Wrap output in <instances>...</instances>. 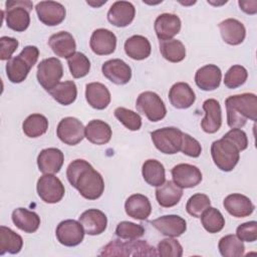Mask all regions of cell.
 Here are the masks:
<instances>
[{
  "instance_id": "obj_43",
  "label": "cell",
  "mask_w": 257,
  "mask_h": 257,
  "mask_svg": "<svg viewBox=\"0 0 257 257\" xmlns=\"http://www.w3.org/2000/svg\"><path fill=\"white\" fill-rule=\"evenodd\" d=\"M247 77H248L247 69L242 65L236 64L231 66L226 72L224 77V84L228 88L234 89L244 84L245 81L247 80Z\"/></svg>"
},
{
  "instance_id": "obj_42",
  "label": "cell",
  "mask_w": 257,
  "mask_h": 257,
  "mask_svg": "<svg viewBox=\"0 0 257 257\" xmlns=\"http://www.w3.org/2000/svg\"><path fill=\"white\" fill-rule=\"evenodd\" d=\"M114 116L130 131H139L142 126V117L139 113L125 107H116L113 111Z\"/></svg>"
},
{
  "instance_id": "obj_22",
  "label": "cell",
  "mask_w": 257,
  "mask_h": 257,
  "mask_svg": "<svg viewBox=\"0 0 257 257\" xmlns=\"http://www.w3.org/2000/svg\"><path fill=\"white\" fill-rule=\"evenodd\" d=\"M223 206L230 215L236 218L247 217L255 209L254 204L247 196L238 193L228 195L223 201Z\"/></svg>"
},
{
  "instance_id": "obj_35",
  "label": "cell",
  "mask_w": 257,
  "mask_h": 257,
  "mask_svg": "<svg viewBox=\"0 0 257 257\" xmlns=\"http://www.w3.org/2000/svg\"><path fill=\"white\" fill-rule=\"evenodd\" d=\"M23 246L22 237L8 227H0V255L17 254Z\"/></svg>"
},
{
  "instance_id": "obj_23",
  "label": "cell",
  "mask_w": 257,
  "mask_h": 257,
  "mask_svg": "<svg viewBox=\"0 0 257 257\" xmlns=\"http://www.w3.org/2000/svg\"><path fill=\"white\" fill-rule=\"evenodd\" d=\"M84 232L88 235L95 236L103 233L107 226V218L105 214L97 209H88L79 216Z\"/></svg>"
},
{
  "instance_id": "obj_9",
  "label": "cell",
  "mask_w": 257,
  "mask_h": 257,
  "mask_svg": "<svg viewBox=\"0 0 257 257\" xmlns=\"http://www.w3.org/2000/svg\"><path fill=\"white\" fill-rule=\"evenodd\" d=\"M63 75L61 61L56 57L45 58L37 65L36 77L39 84L47 91L59 83Z\"/></svg>"
},
{
  "instance_id": "obj_38",
  "label": "cell",
  "mask_w": 257,
  "mask_h": 257,
  "mask_svg": "<svg viewBox=\"0 0 257 257\" xmlns=\"http://www.w3.org/2000/svg\"><path fill=\"white\" fill-rule=\"evenodd\" d=\"M160 52L170 62H180L186 57L185 45L177 39L160 41Z\"/></svg>"
},
{
  "instance_id": "obj_14",
  "label": "cell",
  "mask_w": 257,
  "mask_h": 257,
  "mask_svg": "<svg viewBox=\"0 0 257 257\" xmlns=\"http://www.w3.org/2000/svg\"><path fill=\"white\" fill-rule=\"evenodd\" d=\"M173 181L182 189L194 188L202 181V173L198 167L190 164L176 165L172 171Z\"/></svg>"
},
{
  "instance_id": "obj_40",
  "label": "cell",
  "mask_w": 257,
  "mask_h": 257,
  "mask_svg": "<svg viewBox=\"0 0 257 257\" xmlns=\"http://www.w3.org/2000/svg\"><path fill=\"white\" fill-rule=\"evenodd\" d=\"M200 218L204 229L212 234L220 232L225 226V219L222 213L214 207L206 209Z\"/></svg>"
},
{
  "instance_id": "obj_45",
  "label": "cell",
  "mask_w": 257,
  "mask_h": 257,
  "mask_svg": "<svg viewBox=\"0 0 257 257\" xmlns=\"http://www.w3.org/2000/svg\"><path fill=\"white\" fill-rule=\"evenodd\" d=\"M145 234V229L142 225L128 221H122L115 228V235L120 239L135 240L141 238Z\"/></svg>"
},
{
  "instance_id": "obj_48",
  "label": "cell",
  "mask_w": 257,
  "mask_h": 257,
  "mask_svg": "<svg viewBox=\"0 0 257 257\" xmlns=\"http://www.w3.org/2000/svg\"><path fill=\"white\" fill-rule=\"evenodd\" d=\"M183 154L192 157V158H198L201 153H202V147L200 143L191 137L188 134L183 133V138H182V145H181V150Z\"/></svg>"
},
{
  "instance_id": "obj_18",
  "label": "cell",
  "mask_w": 257,
  "mask_h": 257,
  "mask_svg": "<svg viewBox=\"0 0 257 257\" xmlns=\"http://www.w3.org/2000/svg\"><path fill=\"white\" fill-rule=\"evenodd\" d=\"M153 227L168 237H179L187 230L184 218L178 215H165L151 221Z\"/></svg>"
},
{
  "instance_id": "obj_49",
  "label": "cell",
  "mask_w": 257,
  "mask_h": 257,
  "mask_svg": "<svg viewBox=\"0 0 257 257\" xmlns=\"http://www.w3.org/2000/svg\"><path fill=\"white\" fill-rule=\"evenodd\" d=\"M223 138H225V139L229 140L230 142H232L238 148V150L240 152L246 150L247 147H248L247 135L241 128H237V127L231 128L228 133H226L223 136Z\"/></svg>"
},
{
  "instance_id": "obj_47",
  "label": "cell",
  "mask_w": 257,
  "mask_h": 257,
  "mask_svg": "<svg viewBox=\"0 0 257 257\" xmlns=\"http://www.w3.org/2000/svg\"><path fill=\"white\" fill-rule=\"evenodd\" d=\"M236 236L243 242H254L257 239V222L250 221L239 225L236 229Z\"/></svg>"
},
{
  "instance_id": "obj_19",
  "label": "cell",
  "mask_w": 257,
  "mask_h": 257,
  "mask_svg": "<svg viewBox=\"0 0 257 257\" xmlns=\"http://www.w3.org/2000/svg\"><path fill=\"white\" fill-rule=\"evenodd\" d=\"M136 15L135 6L128 1H115L107 12V20L116 27L130 25Z\"/></svg>"
},
{
  "instance_id": "obj_50",
  "label": "cell",
  "mask_w": 257,
  "mask_h": 257,
  "mask_svg": "<svg viewBox=\"0 0 257 257\" xmlns=\"http://www.w3.org/2000/svg\"><path fill=\"white\" fill-rule=\"evenodd\" d=\"M18 40L13 37L2 36L0 38V59L9 60L11 55L18 47Z\"/></svg>"
},
{
  "instance_id": "obj_3",
  "label": "cell",
  "mask_w": 257,
  "mask_h": 257,
  "mask_svg": "<svg viewBox=\"0 0 257 257\" xmlns=\"http://www.w3.org/2000/svg\"><path fill=\"white\" fill-rule=\"evenodd\" d=\"M39 50L36 46L27 45L15 57L6 63V75L12 83H20L26 79L29 71L37 62Z\"/></svg>"
},
{
  "instance_id": "obj_30",
  "label": "cell",
  "mask_w": 257,
  "mask_h": 257,
  "mask_svg": "<svg viewBox=\"0 0 257 257\" xmlns=\"http://www.w3.org/2000/svg\"><path fill=\"white\" fill-rule=\"evenodd\" d=\"M183 196V189L174 183V181H167L163 185L157 187L156 199L158 204L164 208H171L176 206Z\"/></svg>"
},
{
  "instance_id": "obj_17",
  "label": "cell",
  "mask_w": 257,
  "mask_h": 257,
  "mask_svg": "<svg viewBox=\"0 0 257 257\" xmlns=\"http://www.w3.org/2000/svg\"><path fill=\"white\" fill-rule=\"evenodd\" d=\"M181 19L173 13H163L155 20V32L160 41L173 39L181 30Z\"/></svg>"
},
{
  "instance_id": "obj_26",
  "label": "cell",
  "mask_w": 257,
  "mask_h": 257,
  "mask_svg": "<svg viewBox=\"0 0 257 257\" xmlns=\"http://www.w3.org/2000/svg\"><path fill=\"white\" fill-rule=\"evenodd\" d=\"M169 99L174 107L185 109L193 105L196 100V95L187 82H177L170 88Z\"/></svg>"
},
{
  "instance_id": "obj_15",
  "label": "cell",
  "mask_w": 257,
  "mask_h": 257,
  "mask_svg": "<svg viewBox=\"0 0 257 257\" xmlns=\"http://www.w3.org/2000/svg\"><path fill=\"white\" fill-rule=\"evenodd\" d=\"M104 77L117 85L126 84L132 78V68L123 60L114 58L105 61L101 66Z\"/></svg>"
},
{
  "instance_id": "obj_44",
  "label": "cell",
  "mask_w": 257,
  "mask_h": 257,
  "mask_svg": "<svg viewBox=\"0 0 257 257\" xmlns=\"http://www.w3.org/2000/svg\"><path fill=\"white\" fill-rule=\"evenodd\" d=\"M210 205L211 201L207 195L197 193L189 198L186 204V210L191 216L195 218H200L203 212L208 209Z\"/></svg>"
},
{
  "instance_id": "obj_10",
  "label": "cell",
  "mask_w": 257,
  "mask_h": 257,
  "mask_svg": "<svg viewBox=\"0 0 257 257\" xmlns=\"http://www.w3.org/2000/svg\"><path fill=\"white\" fill-rule=\"evenodd\" d=\"M39 198L47 204H55L61 201L65 189L62 182L53 174H44L41 176L36 185Z\"/></svg>"
},
{
  "instance_id": "obj_4",
  "label": "cell",
  "mask_w": 257,
  "mask_h": 257,
  "mask_svg": "<svg viewBox=\"0 0 257 257\" xmlns=\"http://www.w3.org/2000/svg\"><path fill=\"white\" fill-rule=\"evenodd\" d=\"M100 256H158L156 249L144 240H128L122 242L111 240L100 251Z\"/></svg>"
},
{
  "instance_id": "obj_29",
  "label": "cell",
  "mask_w": 257,
  "mask_h": 257,
  "mask_svg": "<svg viewBox=\"0 0 257 257\" xmlns=\"http://www.w3.org/2000/svg\"><path fill=\"white\" fill-rule=\"evenodd\" d=\"M85 98L88 104L95 109H104L110 102V92L100 82H90L85 86Z\"/></svg>"
},
{
  "instance_id": "obj_1",
  "label": "cell",
  "mask_w": 257,
  "mask_h": 257,
  "mask_svg": "<svg viewBox=\"0 0 257 257\" xmlns=\"http://www.w3.org/2000/svg\"><path fill=\"white\" fill-rule=\"evenodd\" d=\"M66 177L72 187L87 200L98 199L104 191L102 176L82 159L72 161L66 170Z\"/></svg>"
},
{
  "instance_id": "obj_34",
  "label": "cell",
  "mask_w": 257,
  "mask_h": 257,
  "mask_svg": "<svg viewBox=\"0 0 257 257\" xmlns=\"http://www.w3.org/2000/svg\"><path fill=\"white\" fill-rule=\"evenodd\" d=\"M142 174L144 180L151 186L159 187L166 182L165 168L163 164L157 160H147L143 164Z\"/></svg>"
},
{
  "instance_id": "obj_36",
  "label": "cell",
  "mask_w": 257,
  "mask_h": 257,
  "mask_svg": "<svg viewBox=\"0 0 257 257\" xmlns=\"http://www.w3.org/2000/svg\"><path fill=\"white\" fill-rule=\"evenodd\" d=\"M54 100L62 105H69L76 99L77 87L74 81L66 80L59 82L51 90L48 91Z\"/></svg>"
},
{
  "instance_id": "obj_25",
  "label": "cell",
  "mask_w": 257,
  "mask_h": 257,
  "mask_svg": "<svg viewBox=\"0 0 257 257\" xmlns=\"http://www.w3.org/2000/svg\"><path fill=\"white\" fill-rule=\"evenodd\" d=\"M48 45L56 56L69 58L76 48L73 36L67 31H59L52 34L48 39Z\"/></svg>"
},
{
  "instance_id": "obj_13",
  "label": "cell",
  "mask_w": 257,
  "mask_h": 257,
  "mask_svg": "<svg viewBox=\"0 0 257 257\" xmlns=\"http://www.w3.org/2000/svg\"><path fill=\"white\" fill-rule=\"evenodd\" d=\"M35 10L38 19L47 26H56L60 24L66 15L64 6L55 1H40L36 4Z\"/></svg>"
},
{
  "instance_id": "obj_2",
  "label": "cell",
  "mask_w": 257,
  "mask_h": 257,
  "mask_svg": "<svg viewBox=\"0 0 257 257\" xmlns=\"http://www.w3.org/2000/svg\"><path fill=\"white\" fill-rule=\"evenodd\" d=\"M227 110V123L230 127H243L247 120H256L257 96L254 93H241L230 95L225 100Z\"/></svg>"
},
{
  "instance_id": "obj_21",
  "label": "cell",
  "mask_w": 257,
  "mask_h": 257,
  "mask_svg": "<svg viewBox=\"0 0 257 257\" xmlns=\"http://www.w3.org/2000/svg\"><path fill=\"white\" fill-rule=\"evenodd\" d=\"M64 162L63 153L56 148L42 150L37 157V166L43 174H56L60 171Z\"/></svg>"
},
{
  "instance_id": "obj_46",
  "label": "cell",
  "mask_w": 257,
  "mask_h": 257,
  "mask_svg": "<svg viewBox=\"0 0 257 257\" xmlns=\"http://www.w3.org/2000/svg\"><path fill=\"white\" fill-rule=\"evenodd\" d=\"M158 255L163 257H181L183 255V247L180 242L173 238L162 240L158 244Z\"/></svg>"
},
{
  "instance_id": "obj_37",
  "label": "cell",
  "mask_w": 257,
  "mask_h": 257,
  "mask_svg": "<svg viewBox=\"0 0 257 257\" xmlns=\"http://www.w3.org/2000/svg\"><path fill=\"white\" fill-rule=\"evenodd\" d=\"M48 128V120L46 116L40 113H32L28 115L22 123L23 133L28 138H38L46 133Z\"/></svg>"
},
{
  "instance_id": "obj_41",
  "label": "cell",
  "mask_w": 257,
  "mask_h": 257,
  "mask_svg": "<svg viewBox=\"0 0 257 257\" xmlns=\"http://www.w3.org/2000/svg\"><path fill=\"white\" fill-rule=\"evenodd\" d=\"M67 64L70 70V74L74 78H81L88 74L90 70V61L82 52H74L69 58H67Z\"/></svg>"
},
{
  "instance_id": "obj_6",
  "label": "cell",
  "mask_w": 257,
  "mask_h": 257,
  "mask_svg": "<svg viewBox=\"0 0 257 257\" xmlns=\"http://www.w3.org/2000/svg\"><path fill=\"white\" fill-rule=\"evenodd\" d=\"M32 2L30 1H7L5 3V11H3L6 25L8 28L23 32L30 24L29 12L32 9Z\"/></svg>"
},
{
  "instance_id": "obj_31",
  "label": "cell",
  "mask_w": 257,
  "mask_h": 257,
  "mask_svg": "<svg viewBox=\"0 0 257 257\" xmlns=\"http://www.w3.org/2000/svg\"><path fill=\"white\" fill-rule=\"evenodd\" d=\"M85 138L94 145H105L111 139L110 125L100 119H92L85 126Z\"/></svg>"
},
{
  "instance_id": "obj_7",
  "label": "cell",
  "mask_w": 257,
  "mask_h": 257,
  "mask_svg": "<svg viewBox=\"0 0 257 257\" xmlns=\"http://www.w3.org/2000/svg\"><path fill=\"white\" fill-rule=\"evenodd\" d=\"M151 138L155 147L161 153L174 155L181 150L183 133L177 127L168 126L152 132Z\"/></svg>"
},
{
  "instance_id": "obj_5",
  "label": "cell",
  "mask_w": 257,
  "mask_h": 257,
  "mask_svg": "<svg viewBox=\"0 0 257 257\" xmlns=\"http://www.w3.org/2000/svg\"><path fill=\"white\" fill-rule=\"evenodd\" d=\"M211 156L218 169L231 172L239 162L240 151L232 142L222 138L212 143Z\"/></svg>"
},
{
  "instance_id": "obj_32",
  "label": "cell",
  "mask_w": 257,
  "mask_h": 257,
  "mask_svg": "<svg viewBox=\"0 0 257 257\" xmlns=\"http://www.w3.org/2000/svg\"><path fill=\"white\" fill-rule=\"evenodd\" d=\"M124 51L128 57L135 60H143L150 56L152 46L147 37L143 35H133L124 42Z\"/></svg>"
},
{
  "instance_id": "obj_33",
  "label": "cell",
  "mask_w": 257,
  "mask_h": 257,
  "mask_svg": "<svg viewBox=\"0 0 257 257\" xmlns=\"http://www.w3.org/2000/svg\"><path fill=\"white\" fill-rule=\"evenodd\" d=\"M14 225L25 233H34L40 226V217L33 211L25 208H17L12 212Z\"/></svg>"
},
{
  "instance_id": "obj_39",
  "label": "cell",
  "mask_w": 257,
  "mask_h": 257,
  "mask_svg": "<svg viewBox=\"0 0 257 257\" xmlns=\"http://www.w3.org/2000/svg\"><path fill=\"white\" fill-rule=\"evenodd\" d=\"M218 249L224 257H240L244 255L245 246L236 235L230 234L220 239Z\"/></svg>"
},
{
  "instance_id": "obj_24",
  "label": "cell",
  "mask_w": 257,
  "mask_h": 257,
  "mask_svg": "<svg viewBox=\"0 0 257 257\" xmlns=\"http://www.w3.org/2000/svg\"><path fill=\"white\" fill-rule=\"evenodd\" d=\"M222 79L221 69L215 64H207L199 68L195 74V82L199 88L205 91L215 90Z\"/></svg>"
},
{
  "instance_id": "obj_20",
  "label": "cell",
  "mask_w": 257,
  "mask_h": 257,
  "mask_svg": "<svg viewBox=\"0 0 257 257\" xmlns=\"http://www.w3.org/2000/svg\"><path fill=\"white\" fill-rule=\"evenodd\" d=\"M205 117L201 121L202 130L207 134H215L222 124V109L218 100L214 98L206 99L203 103Z\"/></svg>"
},
{
  "instance_id": "obj_12",
  "label": "cell",
  "mask_w": 257,
  "mask_h": 257,
  "mask_svg": "<svg viewBox=\"0 0 257 257\" xmlns=\"http://www.w3.org/2000/svg\"><path fill=\"white\" fill-rule=\"evenodd\" d=\"M84 234L85 232L81 223L72 219L60 222L55 230L58 242L67 247H74L80 244Z\"/></svg>"
},
{
  "instance_id": "obj_27",
  "label": "cell",
  "mask_w": 257,
  "mask_h": 257,
  "mask_svg": "<svg viewBox=\"0 0 257 257\" xmlns=\"http://www.w3.org/2000/svg\"><path fill=\"white\" fill-rule=\"evenodd\" d=\"M219 29L222 39L230 45L241 44L246 36L244 24L234 18H228L220 22Z\"/></svg>"
},
{
  "instance_id": "obj_16",
  "label": "cell",
  "mask_w": 257,
  "mask_h": 257,
  "mask_svg": "<svg viewBox=\"0 0 257 257\" xmlns=\"http://www.w3.org/2000/svg\"><path fill=\"white\" fill-rule=\"evenodd\" d=\"M89 46L97 55H109L115 50L116 36L108 29H95L90 36Z\"/></svg>"
},
{
  "instance_id": "obj_51",
  "label": "cell",
  "mask_w": 257,
  "mask_h": 257,
  "mask_svg": "<svg viewBox=\"0 0 257 257\" xmlns=\"http://www.w3.org/2000/svg\"><path fill=\"white\" fill-rule=\"evenodd\" d=\"M240 9L244 11L247 14H255L257 12V1L252 0V1H239L238 2Z\"/></svg>"
},
{
  "instance_id": "obj_28",
  "label": "cell",
  "mask_w": 257,
  "mask_h": 257,
  "mask_svg": "<svg viewBox=\"0 0 257 257\" xmlns=\"http://www.w3.org/2000/svg\"><path fill=\"white\" fill-rule=\"evenodd\" d=\"M125 213L137 220H146L152 213V205L149 198L142 194L130 196L124 203Z\"/></svg>"
},
{
  "instance_id": "obj_8",
  "label": "cell",
  "mask_w": 257,
  "mask_h": 257,
  "mask_svg": "<svg viewBox=\"0 0 257 257\" xmlns=\"http://www.w3.org/2000/svg\"><path fill=\"white\" fill-rule=\"evenodd\" d=\"M136 107L139 112L145 114L151 121H159L167 114V108L163 99L153 91L142 92L136 102Z\"/></svg>"
},
{
  "instance_id": "obj_11",
  "label": "cell",
  "mask_w": 257,
  "mask_h": 257,
  "mask_svg": "<svg viewBox=\"0 0 257 257\" xmlns=\"http://www.w3.org/2000/svg\"><path fill=\"white\" fill-rule=\"evenodd\" d=\"M85 127L82 122L73 116L63 117L56 128L58 139L68 146H75L85 137Z\"/></svg>"
}]
</instances>
